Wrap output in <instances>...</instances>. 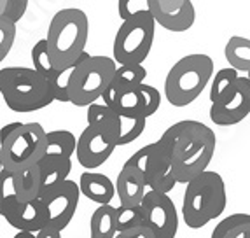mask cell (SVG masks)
Wrapping results in <instances>:
<instances>
[{
  "label": "cell",
  "mask_w": 250,
  "mask_h": 238,
  "mask_svg": "<svg viewBox=\"0 0 250 238\" xmlns=\"http://www.w3.org/2000/svg\"><path fill=\"white\" fill-rule=\"evenodd\" d=\"M142 222V209L140 203L119 205L116 207V228L117 231H125Z\"/></svg>",
  "instance_id": "29"
},
{
  "label": "cell",
  "mask_w": 250,
  "mask_h": 238,
  "mask_svg": "<svg viewBox=\"0 0 250 238\" xmlns=\"http://www.w3.org/2000/svg\"><path fill=\"white\" fill-rule=\"evenodd\" d=\"M0 172H2V159H0Z\"/></svg>",
  "instance_id": "39"
},
{
  "label": "cell",
  "mask_w": 250,
  "mask_h": 238,
  "mask_svg": "<svg viewBox=\"0 0 250 238\" xmlns=\"http://www.w3.org/2000/svg\"><path fill=\"white\" fill-rule=\"evenodd\" d=\"M142 222L154 231L156 238H175L179 231V212L168 193L149 191L140 200Z\"/></svg>",
  "instance_id": "11"
},
{
  "label": "cell",
  "mask_w": 250,
  "mask_h": 238,
  "mask_svg": "<svg viewBox=\"0 0 250 238\" xmlns=\"http://www.w3.org/2000/svg\"><path fill=\"white\" fill-rule=\"evenodd\" d=\"M182 2L184 0H158L159 7H161L165 13H173V11H177Z\"/></svg>",
  "instance_id": "35"
},
{
  "label": "cell",
  "mask_w": 250,
  "mask_h": 238,
  "mask_svg": "<svg viewBox=\"0 0 250 238\" xmlns=\"http://www.w3.org/2000/svg\"><path fill=\"white\" fill-rule=\"evenodd\" d=\"M5 221L18 231H32V233H37L41 228H44L47 224L46 205H44V201L41 198L23 201L11 216L5 217Z\"/></svg>",
  "instance_id": "17"
},
{
  "label": "cell",
  "mask_w": 250,
  "mask_h": 238,
  "mask_svg": "<svg viewBox=\"0 0 250 238\" xmlns=\"http://www.w3.org/2000/svg\"><path fill=\"white\" fill-rule=\"evenodd\" d=\"M77 186H79L81 195L98 205L110 203L112 198L116 196L114 182L100 172H84Z\"/></svg>",
  "instance_id": "18"
},
{
  "label": "cell",
  "mask_w": 250,
  "mask_h": 238,
  "mask_svg": "<svg viewBox=\"0 0 250 238\" xmlns=\"http://www.w3.org/2000/svg\"><path fill=\"white\" fill-rule=\"evenodd\" d=\"M75 135L68 130L46 131V149L41 159H70L75 152Z\"/></svg>",
  "instance_id": "20"
},
{
  "label": "cell",
  "mask_w": 250,
  "mask_h": 238,
  "mask_svg": "<svg viewBox=\"0 0 250 238\" xmlns=\"http://www.w3.org/2000/svg\"><path fill=\"white\" fill-rule=\"evenodd\" d=\"M154 34L156 23L149 9L123 20L112 44L114 62L117 65L144 63L152 49Z\"/></svg>",
  "instance_id": "8"
},
{
  "label": "cell",
  "mask_w": 250,
  "mask_h": 238,
  "mask_svg": "<svg viewBox=\"0 0 250 238\" xmlns=\"http://www.w3.org/2000/svg\"><path fill=\"white\" fill-rule=\"evenodd\" d=\"M250 114V79L238 75L234 86L212 102L210 119L217 126H233L245 121Z\"/></svg>",
  "instance_id": "12"
},
{
  "label": "cell",
  "mask_w": 250,
  "mask_h": 238,
  "mask_svg": "<svg viewBox=\"0 0 250 238\" xmlns=\"http://www.w3.org/2000/svg\"><path fill=\"white\" fill-rule=\"evenodd\" d=\"M149 13L154 18V23L159 25L161 28L168 30V32H188L194 21H196V11H194V5H192V0H184L180 7L173 13H165L161 7H159L158 0H149Z\"/></svg>",
  "instance_id": "15"
},
{
  "label": "cell",
  "mask_w": 250,
  "mask_h": 238,
  "mask_svg": "<svg viewBox=\"0 0 250 238\" xmlns=\"http://www.w3.org/2000/svg\"><path fill=\"white\" fill-rule=\"evenodd\" d=\"M0 95L14 112H35L54 102L47 81L34 67H5L0 70Z\"/></svg>",
  "instance_id": "4"
},
{
  "label": "cell",
  "mask_w": 250,
  "mask_h": 238,
  "mask_svg": "<svg viewBox=\"0 0 250 238\" xmlns=\"http://www.w3.org/2000/svg\"><path fill=\"white\" fill-rule=\"evenodd\" d=\"M30 0H5L4 11H2V16L7 18L9 21L18 23L21 18L25 16L26 9H28Z\"/></svg>",
  "instance_id": "32"
},
{
  "label": "cell",
  "mask_w": 250,
  "mask_h": 238,
  "mask_svg": "<svg viewBox=\"0 0 250 238\" xmlns=\"http://www.w3.org/2000/svg\"><path fill=\"white\" fill-rule=\"evenodd\" d=\"M128 161L142 170L147 189L170 193L177 186V180L171 172L170 156L159 142L147 144L146 147L138 149Z\"/></svg>",
  "instance_id": "10"
},
{
  "label": "cell",
  "mask_w": 250,
  "mask_h": 238,
  "mask_svg": "<svg viewBox=\"0 0 250 238\" xmlns=\"http://www.w3.org/2000/svg\"><path fill=\"white\" fill-rule=\"evenodd\" d=\"M238 70H234L233 67L221 68L215 75H212V86H210V102H215L217 98H221L224 93H228L234 86L238 79Z\"/></svg>",
  "instance_id": "28"
},
{
  "label": "cell",
  "mask_w": 250,
  "mask_h": 238,
  "mask_svg": "<svg viewBox=\"0 0 250 238\" xmlns=\"http://www.w3.org/2000/svg\"><path fill=\"white\" fill-rule=\"evenodd\" d=\"M228 195L221 173L203 170L186 182L182 217L191 230H201L226 210Z\"/></svg>",
  "instance_id": "2"
},
{
  "label": "cell",
  "mask_w": 250,
  "mask_h": 238,
  "mask_svg": "<svg viewBox=\"0 0 250 238\" xmlns=\"http://www.w3.org/2000/svg\"><path fill=\"white\" fill-rule=\"evenodd\" d=\"M100 98H104V104L116 110L121 117H146V96L138 86L104 89Z\"/></svg>",
  "instance_id": "14"
},
{
  "label": "cell",
  "mask_w": 250,
  "mask_h": 238,
  "mask_svg": "<svg viewBox=\"0 0 250 238\" xmlns=\"http://www.w3.org/2000/svg\"><path fill=\"white\" fill-rule=\"evenodd\" d=\"M4 5H5V0H0V16H2V11H4Z\"/></svg>",
  "instance_id": "38"
},
{
  "label": "cell",
  "mask_w": 250,
  "mask_h": 238,
  "mask_svg": "<svg viewBox=\"0 0 250 238\" xmlns=\"http://www.w3.org/2000/svg\"><path fill=\"white\" fill-rule=\"evenodd\" d=\"M16 41V23L0 16V63L4 62Z\"/></svg>",
  "instance_id": "30"
},
{
  "label": "cell",
  "mask_w": 250,
  "mask_h": 238,
  "mask_svg": "<svg viewBox=\"0 0 250 238\" xmlns=\"http://www.w3.org/2000/svg\"><path fill=\"white\" fill-rule=\"evenodd\" d=\"M14 238H35V233H32V231H18L14 235Z\"/></svg>",
  "instance_id": "37"
},
{
  "label": "cell",
  "mask_w": 250,
  "mask_h": 238,
  "mask_svg": "<svg viewBox=\"0 0 250 238\" xmlns=\"http://www.w3.org/2000/svg\"><path fill=\"white\" fill-rule=\"evenodd\" d=\"M116 233V207L110 203H102L91 216L89 235L91 238H114Z\"/></svg>",
  "instance_id": "21"
},
{
  "label": "cell",
  "mask_w": 250,
  "mask_h": 238,
  "mask_svg": "<svg viewBox=\"0 0 250 238\" xmlns=\"http://www.w3.org/2000/svg\"><path fill=\"white\" fill-rule=\"evenodd\" d=\"M16 188L18 196L21 201H28L39 198V189H41V177H39L37 163L25 170L16 172Z\"/></svg>",
  "instance_id": "26"
},
{
  "label": "cell",
  "mask_w": 250,
  "mask_h": 238,
  "mask_svg": "<svg viewBox=\"0 0 250 238\" xmlns=\"http://www.w3.org/2000/svg\"><path fill=\"white\" fill-rule=\"evenodd\" d=\"M81 191L79 186L70 179H65L58 188H54L49 195L41 198L46 205L47 224L56 231H63L74 219L77 205H79Z\"/></svg>",
  "instance_id": "13"
},
{
  "label": "cell",
  "mask_w": 250,
  "mask_h": 238,
  "mask_svg": "<svg viewBox=\"0 0 250 238\" xmlns=\"http://www.w3.org/2000/svg\"><path fill=\"white\" fill-rule=\"evenodd\" d=\"M138 88H140V91L146 96V117L149 119L150 116H154V114L158 112L159 105H161V93H159L154 86L146 84V81L138 84Z\"/></svg>",
  "instance_id": "31"
},
{
  "label": "cell",
  "mask_w": 250,
  "mask_h": 238,
  "mask_svg": "<svg viewBox=\"0 0 250 238\" xmlns=\"http://www.w3.org/2000/svg\"><path fill=\"white\" fill-rule=\"evenodd\" d=\"M117 63L108 56H91L86 51L68 77V102L77 107H88L102 96L112 79Z\"/></svg>",
  "instance_id": "7"
},
{
  "label": "cell",
  "mask_w": 250,
  "mask_h": 238,
  "mask_svg": "<svg viewBox=\"0 0 250 238\" xmlns=\"http://www.w3.org/2000/svg\"><path fill=\"white\" fill-rule=\"evenodd\" d=\"M213 75V60L203 53L182 56L168 70L165 96L173 107H188L208 86Z\"/></svg>",
  "instance_id": "5"
},
{
  "label": "cell",
  "mask_w": 250,
  "mask_h": 238,
  "mask_svg": "<svg viewBox=\"0 0 250 238\" xmlns=\"http://www.w3.org/2000/svg\"><path fill=\"white\" fill-rule=\"evenodd\" d=\"M212 238H250V216L242 212L224 217L212 231Z\"/></svg>",
  "instance_id": "24"
},
{
  "label": "cell",
  "mask_w": 250,
  "mask_h": 238,
  "mask_svg": "<svg viewBox=\"0 0 250 238\" xmlns=\"http://www.w3.org/2000/svg\"><path fill=\"white\" fill-rule=\"evenodd\" d=\"M46 149V130L41 123H9L0 128L2 168L21 172L42 158Z\"/></svg>",
  "instance_id": "6"
},
{
  "label": "cell",
  "mask_w": 250,
  "mask_h": 238,
  "mask_svg": "<svg viewBox=\"0 0 250 238\" xmlns=\"http://www.w3.org/2000/svg\"><path fill=\"white\" fill-rule=\"evenodd\" d=\"M147 77V68L142 63H129V65H117L108 86L105 89L131 88L144 83Z\"/></svg>",
  "instance_id": "25"
},
{
  "label": "cell",
  "mask_w": 250,
  "mask_h": 238,
  "mask_svg": "<svg viewBox=\"0 0 250 238\" xmlns=\"http://www.w3.org/2000/svg\"><path fill=\"white\" fill-rule=\"evenodd\" d=\"M117 137L119 130L108 123H88L75 142V152L77 161L84 168L93 170L98 168L107 161L117 147Z\"/></svg>",
  "instance_id": "9"
},
{
  "label": "cell",
  "mask_w": 250,
  "mask_h": 238,
  "mask_svg": "<svg viewBox=\"0 0 250 238\" xmlns=\"http://www.w3.org/2000/svg\"><path fill=\"white\" fill-rule=\"evenodd\" d=\"M37 168L41 177L39 198H44L54 188H58L63 180L68 179L72 172V161L70 159H39Z\"/></svg>",
  "instance_id": "19"
},
{
  "label": "cell",
  "mask_w": 250,
  "mask_h": 238,
  "mask_svg": "<svg viewBox=\"0 0 250 238\" xmlns=\"http://www.w3.org/2000/svg\"><path fill=\"white\" fill-rule=\"evenodd\" d=\"M89 21L83 9L65 7L54 14L47 28V55L56 68L74 63L86 51Z\"/></svg>",
  "instance_id": "3"
},
{
  "label": "cell",
  "mask_w": 250,
  "mask_h": 238,
  "mask_svg": "<svg viewBox=\"0 0 250 238\" xmlns=\"http://www.w3.org/2000/svg\"><path fill=\"white\" fill-rule=\"evenodd\" d=\"M158 142L170 156L177 184H186L208 168L215 154L217 137L215 131L205 123L184 119L165 130Z\"/></svg>",
  "instance_id": "1"
},
{
  "label": "cell",
  "mask_w": 250,
  "mask_h": 238,
  "mask_svg": "<svg viewBox=\"0 0 250 238\" xmlns=\"http://www.w3.org/2000/svg\"><path fill=\"white\" fill-rule=\"evenodd\" d=\"M147 5L149 0H117V13L121 20H126L137 13L147 11Z\"/></svg>",
  "instance_id": "33"
},
{
  "label": "cell",
  "mask_w": 250,
  "mask_h": 238,
  "mask_svg": "<svg viewBox=\"0 0 250 238\" xmlns=\"http://www.w3.org/2000/svg\"><path fill=\"white\" fill-rule=\"evenodd\" d=\"M147 125L146 117H121L119 123V137H117V147L128 146L135 142L144 133Z\"/></svg>",
  "instance_id": "27"
},
{
  "label": "cell",
  "mask_w": 250,
  "mask_h": 238,
  "mask_svg": "<svg viewBox=\"0 0 250 238\" xmlns=\"http://www.w3.org/2000/svg\"><path fill=\"white\" fill-rule=\"evenodd\" d=\"M224 56L238 72L250 70V41L243 35H233L224 47Z\"/></svg>",
  "instance_id": "22"
},
{
  "label": "cell",
  "mask_w": 250,
  "mask_h": 238,
  "mask_svg": "<svg viewBox=\"0 0 250 238\" xmlns=\"http://www.w3.org/2000/svg\"><path fill=\"white\" fill-rule=\"evenodd\" d=\"M116 237L117 238H156L154 237V231L150 230L147 224H144V222L133 226V228H129V230L117 231Z\"/></svg>",
  "instance_id": "34"
},
{
  "label": "cell",
  "mask_w": 250,
  "mask_h": 238,
  "mask_svg": "<svg viewBox=\"0 0 250 238\" xmlns=\"http://www.w3.org/2000/svg\"><path fill=\"white\" fill-rule=\"evenodd\" d=\"M121 205H135L140 203L144 193H146V179H144L142 170L137 165L126 161L123 165L117 180L114 184Z\"/></svg>",
  "instance_id": "16"
},
{
  "label": "cell",
  "mask_w": 250,
  "mask_h": 238,
  "mask_svg": "<svg viewBox=\"0 0 250 238\" xmlns=\"http://www.w3.org/2000/svg\"><path fill=\"white\" fill-rule=\"evenodd\" d=\"M23 201L18 196L16 188V172H9L2 168L0 172V216L7 217L20 207Z\"/></svg>",
  "instance_id": "23"
},
{
  "label": "cell",
  "mask_w": 250,
  "mask_h": 238,
  "mask_svg": "<svg viewBox=\"0 0 250 238\" xmlns=\"http://www.w3.org/2000/svg\"><path fill=\"white\" fill-rule=\"evenodd\" d=\"M62 237V231H56L49 226H44L35 233V238H60Z\"/></svg>",
  "instance_id": "36"
}]
</instances>
